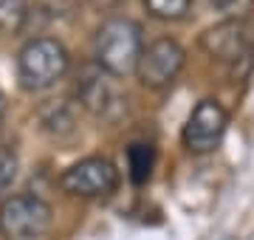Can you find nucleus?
Returning <instances> with one entry per match:
<instances>
[{
  "label": "nucleus",
  "mask_w": 254,
  "mask_h": 240,
  "mask_svg": "<svg viewBox=\"0 0 254 240\" xmlns=\"http://www.w3.org/2000/svg\"><path fill=\"white\" fill-rule=\"evenodd\" d=\"M144 54V31L130 17L105 20L93 40V60L113 76L136 74L138 60Z\"/></svg>",
  "instance_id": "1"
},
{
  "label": "nucleus",
  "mask_w": 254,
  "mask_h": 240,
  "mask_svg": "<svg viewBox=\"0 0 254 240\" xmlns=\"http://www.w3.org/2000/svg\"><path fill=\"white\" fill-rule=\"evenodd\" d=\"M68 48L54 37H34L17 54V79L23 91H48L68 74Z\"/></svg>",
  "instance_id": "2"
},
{
  "label": "nucleus",
  "mask_w": 254,
  "mask_h": 240,
  "mask_svg": "<svg viewBox=\"0 0 254 240\" xmlns=\"http://www.w3.org/2000/svg\"><path fill=\"white\" fill-rule=\"evenodd\" d=\"M200 48L212 60L232 65V74L243 79L254 65V43L249 37V28L240 20H220L200 34Z\"/></svg>",
  "instance_id": "3"
},
{
  "label": "nucleus",
  "mask_w": 254,
  "mask_h": 240,
  "mask_svg": "<svg viewBox=\"0 0 254 240\" xmlns=\"http://www.w3.org/2000/svg\"><path fill=\"white\" fill-rule=\"evenodd\" d=\"M51 223V206L37 195H9L0 203V235L6 240H40Z\"/></svg>",
  "instance_id": "4"
},
{
  "label": "nucleus",
  "mask_w": 254,
  "mask_h": 240,
  "mask_svg": "<svg viewBox=\"0 0 254 240\" xmlns=\"http://www.w3.org/2000/svg\"><path fill=\"white\" fill-rule=\"evenodd\" d=\"M76 99L85 111L105 121H116L127 113V96L122 93L116 76L99 65L82 71V76L76 79Z\"/></svg>",
  "instance_id": "5"
},
{
  "label": "nucleus",
  "mask_w": 254,
  "mask_h": 240,
  "mask_svg": "<svg viewBox=\"0 0 254 240\" xmlns=\"http://www.w3.org/2000/svg\"><path fill=\"white\" fill-rule=\"evenodd\" d=\"M60 186L73 198H108L119 186V170L105 156H88L65 170Z\"/></svg>",
  "instance_id": "6"
},
{
  "label": "nucleus",
  "mask_w": 254,
  "mask_h": 240,
  "mask_svg": "<svg viewBox=\"0 0 254 240\" xmlns=\"http://www.w3.org/2000/svg\"><path fill=\"white\" fill-rule=\"evenodd\" d=\"M226 127H229V113L223 111V105L215 99H200L192 108L187 124H184L181 141L190 153L206 156V153H215L220 147V141L226 136Z\"/></svg>",
  "instance_id": "7"
},
{
  "label": "nucleus",
  "mask_w": 254,
  "mask_h": 240,
  "mask_svg": "<svg viewBox=\"0 0 254 240\" xmlns=\"http://www.w3.org/2000/svg\"><path fill=\"white\" fill-rule=\"evenodd\" d=\"M184 62H187V51H184L181 43L173 37H158L150 46H144L136 76L144 88L161 91V88H170L175 82V76L181 74Z\"/></svg>",
  "instance_id": "8"
},
{
  "label": "nucleus",
  "mask_w": 254,
  "mask_h": 240,
  "mask_svg": "<svg viewBox=\"0 0 254 240\" xmlns=\"http://www.w3.org/2000/svg\"><path fill=\"white\" fill-rule=\"evenodd\" d=\"M153 170H155V147L153 144H130L127 147V176L136 186L147 184L153 178Z\"/></svg>",
  "instance_id": "9"
},
{
  "label": "nucleus",
  "mask_w": 254,
  "mask_h": 240,
  "mask_svg": "<svg viewBox=\"0 0 254 240\" xmlns=\"http://www.w3.org/2000/svg\"><path fill=\"white\" fill-rule=\"evenodd\" d=\"M40 121H43V130L51 133V136H57V139L60 136H68L73 130V116L63 102H51L46 111L40 113Z\"/></svg>",
  "instance_id": "10"
},
{
  "label": "nucleus",
  "mask_w": 254,
  "mask_h": 240,
  "mask_svg": "<svg viewBox=\"0 0 254 240\" xmlns=\"http://www.w3.org/2000/svg\"><path fill=\"white\" fill-rule=\"evenodd\" d=\"M150 17L155 20H167V23H175V20H184L192 9V0H141Z\"/></svg>",
  "instance_id": "11"
},
{
  "label": "nucleus",
  "mask_w": 254,
  "mask_h": 240,
  "mask_svg": "<svg viewBox=\"0 0 254 240\" xmlns=\"http://www.w3.org/2000/svg\"><path fill=\"white\" fill-rule=\"evenodd\" d=\"M26 23V0H0V34H17Z\"/></svg>",
  "instance_id": "12"
},
{
  "label": "nucleus",
  "mask_w": 254,
  "mask_h": 240,
  "mask_svg": "<svg viewBox=\"0 0 254 240\" xmlns=\"http://www.w3.org/2000/svg\"><path fill=\"white\" fill-rule=\"evenodd\" d=\"M209 6L218 11L223 20H246L254 14V0H209Z\"/></svg>",
  "instance_id": "13"
},
{
  "label": "nucleus",
  "mask_w": 254,
  "mask_h": 240,
  "mask_svg": "<svg viewBox=\"0 0 254 240\" xmlns=\"http://www.w3.org/2000/svg\"><path fill=\"white\" fill-rule=\"evenodd\" d=\"M17 170H20L17 153L11 147H0V192H6L11 186V181L17 178Z\"/></svg>",
  "instance_id": "14"
},
{
  "label": "nucleus",
  "mask_w": 254,
  "mask_h": 240,
  "mask_svg": "<svg viewBox=\"0 0 254 240\" xmlns=\"http://www.w3.org/2000/svg\"><path fill=\"white\" fill-rule=\"evenodd\" d=\"M3 119H6V96L0 93V124H3Z\"/></svg>",
  "instance_id": "15"
}]
</instances>
